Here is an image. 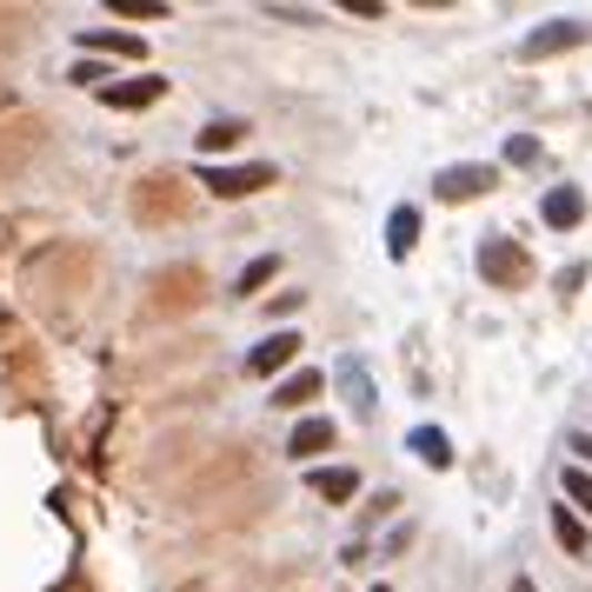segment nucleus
<instances>
[{"label":"nucleus","mask_w":592,"mask_h":592,"mask_svg":"<svg viewBox=\"0 0 592 592\" xmlns=\"http://www.w3.org/2000/svg\"><path fill=\"white\" fill-rule=\"evenodd\" d=\"M200 187L220 193V200H247V193L273 187V167L267 160H253V167H200Z\"/></svg>","instance_id":"f257e3e1"},{"label":"nucleus","mask_w":592,"mask_h":592,"mask_svg":"<svg viewBox=\"0 0 592 592\" xmlns=\"http://www.w3.org/2000/svg\"><path fill=\"white\" fill-rule=\"evenodd\" d=\"M500 187V167H486V160H466V167H440L433 173V193L440 200H473V193H493Z\"/></svg>","instance_id":"f03ea898"},{"label":"nucleus","mask_w":592,"mask_h":592,"mask_svg":"<svg viewBox=\"0 0 592 592\" xmlns=\"http://www.w3.org/2000/svg\"><path fill=\"white\" fill-rule=\"evenodd\" d=\"M300 347H307V340H300L293 327H280V333H267V340L247 353V373H253V380H273V373H287V367L300 360Z\"/></svg>","instance_id":"7ed1b4c3"},{"label":"nucleus","mask_w":592,"mask_h":592,"mask_svg":"<svg viewBox=\"0 0 592 592\" xmlns=\"http://www.w3.org/2000/svg\"><path fill=\"white\" fill-rule=\"evenodd\" d=\"M586 33H592L586 20H573V13H566V20H546L540 33H526V40H520V53H526V60H546V53H566V47H580Z\"/></svg>","instance_id":"20e7f679"},{"label":"nucleus","mask_w":592,"mask_h":592,"mask_svg":"<svg viewBox=\"0 0 592 592\" xmlns=\"http://www.w3.org/2000/svg\"><path fill=\"white\" fill-rule=\"evenodd\" d=\"M540 220H546L553 233H573V227L586 220V187H553V193L540 200Z\"/></svg>","instance_id":"39448f33"},{"label":"nucleus","mask_w":592,"mask_h":592,"mask_svg":"<svg viewBox=\"0 0 592 592\" xmlns=\"http://www.w3.org/2000/svg\"><path fill=\"white\" fill-rule=\"evenodd\" d=\"M480 273L500 280V287H520V280H526V253H520L513 240H486V247H480Z\"/></svg>","instance_id":"423d86ee"},{"label":"nucleus","mask_w":592,"mask_h":592,"mask_svg":"<svg viewBox=\"0 0 592 592\" xmlns=\"http://www.w3.org/2000/svg\"><path fill=\"white\" fill-rule=\"evenodd\" d=\"M333 440H340L333 420H300L293 440H287V453H293V460H320V453H333Z\"/></svg>","instance_id":"0eeeda50"},{"label":"nucleus","mask_w":592,"mask_h":592,"mask_svg":"<svg viewBox=\"0 0 592 592\" xmlns=\"http://www.w3.org/2000/svg\"><path fill=\"white\" fill-rule=\"evenodd\" d=\"M167 93V80L160 73H140V80H127V87H100V100L107 107H153Z\"/></svg>","instance_id":"6e6552de"},{"label":"nucleus","mask_w":592,"mask_h":592,"mask_svg":"<svg viewBox=\"0 0 592 592\" xmlns=\"http://www.w3.org/2000/svg\"><path fill=\"white\" fill-rule=\"evenodd\" d=\"M313 493H320L327 506H347V500L360 493V473H353V466H313Z\"/></svg>","instance_id":"1a4fd4ad"},{"label":"nucleus","mask_w":592,"mask_h":592,"mask_svg":"<svg viewBox=\"0 0 592 592\" xmlns=\"http://www.w3.org/2000/svg\"><path fill=\"white\" fill-rule=\"evenodd\" d=\"M80 53H120V60H140V33H107V27H87L80 33Z\"/></svg>","instance_id":"9d476101"},{"label":"nucleus","mask_w":592,"mask_h":592,"mask_svg":"<svg viewBox=\"0 0 592 592\" xmlns=\"http://www.w3.org/2000/svg\"><path fill=\"white\" fill-rule=\"evenodd\" d=\"M413 240H420V207H393V213H387V253L407 260Z\"/></svg>","instance_id":"9b49d317"},{"label":"nucleus","mask_w":592,"mask_h":592,"mask_svg":"<svg viewBox=\"0 0 592 592\" xmlns=\"http://www.w3.org/2000/svg\"><path fill=\"white\" fill-rule=\"evenodd\" d=\"M333 380H340V393L353 400V413H373V380H367V367H360L353 353H347V360L333 367Z\"/></svg>","instance_id":"f8f14e48"},{"label":"nucleus","mask_w":592,"mask_h":592,"mask_svg":"<svg viewBox=\"0 0 592 592\" xmlns=\"http://www.w3.org/2000/svg\"><path fill=\"white\" fill-rule=\"evenodd\" d=\"M407 446H413V460H427L433 473H446V466H453V446H446V433H440V427H413V440H407Z\"/></svg>","instance_id":"ddd939ff"},{"label":"nucleus","mask_w":592,"mask_h":592,"mask_svg":"<svg viewBox=\"0 0 592 592\" xmlns=\"http://www.w3.org/2000/svg\"><path fill=\"white\" fill-rule=\"evenodd\" d=\"M320 387H327V373H313V367H307V373H293V380H280V387H273V407H307Z\"/></svg>","instance_id":"4468645a"},{"label":"nucleus","mask_w":592,"mask_h":592,"mask_svg":"<svg viewBox=\"0 0 592 592\" xmlns=\"http://www.w3.org/2000/svg\"><path fill=\"white\" fill-rule=\"evenodd\" d=\"M553 540H560V546H566V553H573V560H586V526H580V513H573V506H553Z\"/></svg>","instance_id":"2eb2a0df"},{"label":"nucleus","mask_w":592,"mask_h":592,"mask_svg":"<svg viewBox=\"0 0 592 592\" xmlns=\"http://www.w3.org/2000/svg\"><path fill=\"white\" fill-rule=\"evenodd\" d=\"M247 140V120H207L200 127V153H227V147H240Z\"/></svg>","instance_id":"dca6fc26"},{"label":"nucleus","mask_w":592,"mask_h":592,"mask_svg":"<svg viewBox=\"0 0 592 592\" xmlns=\"http://www.w3.org/2000/svg\"><path fill=\"white\" fill-rule=\"evenodd\" d=\"M273 273H280V253H260V260H253V267H247V273H240V280H233V293H240V300H247V293H253V287H267V280H273Z\"/></svg>","instance_id":"f3484780"},{"label":"nucleus","mask_w":592,"mask_h":592,"mask_svg":"<svg viewBox=\"0 0 592 592\" xmlns=\"http://www.w3.org/2000/svg\"><path fill=\"white\" fill-rule=\"evenodd\" d=\"M566 500H573V513H592V473L586 466H566Z\"/></svg>","instance_id":"a211bd4d"},{"label":"nucleus","mask_w":592,"mask_h":592,"mask_svg":"<svg viewBox=\"0 0 592 592\" xmlns=\"http://www.w3.org/2000/svg\"><path fill=\"white\" fill-rule=\"evenodd\" d=\"M506 167H540V140L533 133H513L506 140Z\"/></svg>","instance_id":"6ab92c4d"},{"label":"nucleus","mask_w":592,"mask_h":592,"mask_svg":"<svg viewBox=\"0 0 592 592\" xmlns=\"http://www.w3.org/2000/svg\"><path fill=\"white\" fill-rule=\"evenodd\" d=\"M120 13H133V20H160L167 7H160V0H120Z\"/></svg>","instance_id":"aec40b11"},{"label":"nucleus","mask_w":592,"mask_h":592,"mask_svg":"<svg viewBox=\"0 0 592 592\" xmlns=\"http://www.w3.org/2000/svg\"><path fill=\"white\" fill-rule=\"evenodd\" d=\"M573 453H580V460H592V433H573Z\"/></svg>","instance_id":"412c9836"},{"label":"nucleus","mask_w":592,"mask_h":592,"mask_svg":"<svg viewBox=\"0 0 592 592\" xmlns=\"http://www.w3.org/2000/svg\"><path fill=\"white\" fill-rule=\"evenodd\" d=\"M513 592H533V580H526V573H520V580H513Z\"/></svg>","instance_id":"4be33fe9"},{"label":"nucleus","mask_w":592,"mask_h":592,"mask_svg":"<svg viewBox=\"0 0 592 592\" xmlns=\"http://www.w3.org/2000/svg\"><path fill=\"white\" fill-rule=\"evenodd\" d=\"M373 592H387V586H373Z\"/></svg>","instance_id":"5701e85b"}]
</instances>
